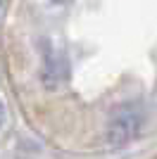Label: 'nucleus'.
Masks as SVG:
<instances>
[{
    "mask_svg": "<svg viewBox=\"0 0 157 159\" xmlns=\"http://www.w3.org/2000/svg\"><path fill=\"white\" fill-rule=\"evenodd\" d=\"M55 2H67V0H55Z\"/></svg>",
    "mask_w": 157,
    "mask_h": 159,
    "instance_id": "obj_4",
    "label": "nucleus"
},
{
    "mask_svg": "<svg viewBox=\"0 0 157 159\" xmlns=\"http://www.w3.org/2000/svg\"><path fill=\"white\" fill-rule=\"evenodd\" d=\"M145 124V114L138 105H124L112 114L107 124V143L112 147H124L131 140L138 138V133Z\"/></svg>",
    "mask_w": 157,
    "mask_h": 159,
    "instance_id": "obj_1",
    "label": "nucleus"
},
{
    "mask_svg": "<svg viewBox=\"0 0 157 159\" xmlns=\"http://www.w3.org/2000/svg\"><path fill=\"white\" fill-rule=\"evenodd\" d=\"M5 124V107H2V102H0V126Z\"/></svg>",
    "mask_w": 157,
    "mask_h": 159,
    "instance_id": "obj_3",
    "label": "nucleus"
},
{
    "mask_svg": "<svg viewBox=\"0 0 157 159\" xmlns=\"http://www.w3.org/2000/svg\"><path fill=\"white\" fill-rule=\"evenodd\" d=\"M43 62H40V83L48 88V90H57L62 83L69 76V62H67V55L55 48L50 40L43 43V52H40Z\"/></svg>",
    "mask_w": 157,
    "mask_h": 159,
    "instance_id": "obj_2",
    "label": "nucleus"
}]
</instances>
